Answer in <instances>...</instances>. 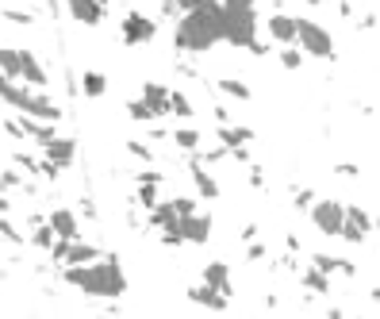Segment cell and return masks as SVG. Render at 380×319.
<instances>
[{"label": "cell", "mask_w": 380, "mask_h": 319, "mask_svg": "<svg viewBox=\"0 0 380 319\" xmlns=\"http://www.w3.org/2000/svg\"><path fill=\"white\" fill-rule=\"evenodd\" d=\"M223 39V4L207 0V4L185 12V20L177 27V46L180 50H212Z\"/></svg>", "instance_id": "cell-1"}, {"label": "cell", "mask_w": 380, "mask_h": 319, "mask_svg": "<svg viewBox=\"0 0 380 319\" xmlns=\"http://www.w3.org/2000/svg\"><path fill=\"white\" fill-rule=\"evenodd\" d=\"M70 285H77L81 293L89 296H104V300H116L127 293V277H123V269L116 266V258L108 261H89V266H70V274H65Z\"/></svg>", "instance_id": "cell-2"}, {"label": "cell", "mask_w": 380, "mask_h": 319, "mask_svg": "<svg viewBox=\"0 0 380 319\" xmlns=\"http://www.w3.org/2000/svg\"><path fill=\"white\" fill-rule=\"evenodd\" d=\"M223 39L231 46H258V12L246 4H223Z\"/></svg>", "instance_id": "cell-3"}, {"label": "cell", "mask_w": 380, "mask_h": 319, "mask_svg": "<svg viewBox=\"0 0 380 319\" xmlns=\"http://www.w3.org/2000/svg\"><path fill=\"white\" fill-rule=\"evenodd\" d=\"M0 100H8V104H16V108H23L27 116H39V119H58L62 112L58 104H50V100L43 97V92H27V89H16L8 77H0Z\"/></svg>", "instance_id": "cell-4"}, {"label": "cell", "mask_w": 380, "mask_h": 319, "mask_svg": "<svg viewBox=\"0 0 380 319\" xmlns=\"http://www.w3.org/2000/svg\"><path fill=\"white\" fill-rule=\"evenodd\" d=\"M296 39L303 43V50L319 54V58H330V54H335V43H330L327 27L311 23V20H296Z\"/></svg>", "instance_id": "cell-5"}, {"label": "cell", "mask_w": 380, "mask_h": 319, "mask_svg": "<svg viewBox=\"0 0 380 319\" xmlns=\"http://www.w3.org/2000/svg\"><path fill=\"white\" fill-rule=\"evenodd\" d=\"M54 258L65 261V266H89V261H97V247H89V242H77V239H62L58 247H54Z\"/></svg>", "instance_id": "cell-6"}, {"label": "cell", "mask_w": 380, "mask_h": 319, "mask_svg": "<svg viewBox=\"0 0 380 319\" xmlns=\"http://www.w3.org/2000/svg\"><path fill=\"white\" fill-rule=\"evenodd\" d=\"M311 220H315V227L319 231H327V234H342V223H346V208L335 200H319L315 208H311Z\"/></svg>", "instance_id": "cell-7"}, {"label": "cell", "mask_w": 380, "mask_h": 319, "mask_svg": "<svg viewBox=\"0 0 380 319\" xmlns=\"http://www.w3.org/2000/svg\"><path fill=\"white\" fill-rule=\"evenodd\" d=\"M177 231H180V242H196V247H200V242H207V234H212V220H207V215H196V212H185Z\"/></svg>", "instance_id": "cell-8"}, {"label": "cell", "mask_w": 380, "mask_h": 319, "mask_svg": "<svg viewBox=\"0 0 380 319\" xmlns=\"http://www.w3.org/2000/svg\"><path fill=\"white\" fill-rule=\"evenodd\" d=\"M154 20H146V16H123V43H150L154 39Z\"/></svg>", "instance_id": "cell-9"}, {"label": "cell", "mask_w": 380, "mask_h": 319, "mask_svg": "<svg viewBox=\"0 0 380 319\" xmlns=\"http://www.w3.org/2000/svg\"><path fill=\"white\" fill-rule=\"evenodd\" d=\"M73 154H77V143H73V139H50V143H46V162H54V166H70Z\"/></svg>", "instance_id": "cell-10"}, {"label": "cell", "mask_w": 380, "mask_h": 319, "mask_svg": "<svg viewBox=\"0 0 380 319\" xmlns=\"http://www.w3.org/2000/svg\"><path fill=\"white\" fill-rule=\"evenodd\" d=\"M188 300H192V304H207V308H215V312H223V308H227V293H219V288H212V285L188 288Z\"/></svg>", "instance_id": "cell-11"}, {"label": "cell", "mask_w": 380, "mask_h": 319, "mask_svg": "<svg viewBox=\"0 0 380 319\" xmlns=\"http://www.w3.org/2000/svg\"><path fill=\"white\" fill-rule=\"evenodd\" d=\"M70 12H73V20H81L89 27L104 20V8L97 4V0H70Z\"/></svg>", "instance_id": "cell-12"}, {"label": "cell", "mask_w": 380, "mask_h": 319, "mask_svg": "<svg viewBox=\"0 0 380 319\" xmlns=\"http://www.w3.org/2000/svg\"><path fill=\"white\" fill-rule=\"evenodd\" d=\"M20 77H27L31 85H39V89H46V70L35 62L31 50H20Z\"/></svg>", "instance_id": "cell-13"}, {"label": "cell", "mask_w": 380, "mask_h": 319, "mask_svg": "<svg viewBox=\"0 0 380 319\" xmlns=\"http://www.w3.org/2000/svg\"><path fill=\"white\" fill-rule=\"evenodd\" d=\"M269 35H273V39H277V43H292V39H296V20H292V16H273V20H269Z\"/></svg>", "instance_id": "cell-14"}, {"label": "cell", "mask_w": 380, "mask_h": 319, "mask_svg": "<svg viewBox=\"0 0 380 319\" xmlns=\"http://www.w3.org/2000/svg\"><path fill=\"white\" fill-rule=\"evenodd\" d=\"M142 100H146V104L154 108V116H165V112H169V89L154 85V81H150V85L142 89Z\"/></svg>", "instance_id": "cell-15"}, {"label": "cell", "mask_w": 380, "mask_h": 319, "mask_svg": "<svg viewBox=\"0 0 380 319\" xmlns=\"http://www.w3.org/2000/svg\"><path fill=\"white\" fill-rule=\"evenodd\" d=\"M231 269L223 266V261H212V266L204 269V285H212V288H219V293H231Z\"/></svg>", "instance_id": "cell-16"}, {"label": "cell", "mask_w": 380, "mask_h": 319, "mask_svg": "<svg viewBox=\"0 0 380 319\" xmlns=\"http://www.w3.org/2000/svg\"><path fill=\"white\" fill-rule=\"evenodd\" d=\"M50 227L58 231V239H77V220H73V212H54Z\"/></svg>", "instance_id": "cell-17"}, {"label": "cell", "mask_w": 380, "mask_h": 319, "mask_svg": "<svg viewBox=\"0 0 380 319\" xmlns=\"http://www.w3.org/2000/svg\"><path fill=\"white\" fill-rule=\"evenodd\" d=\"M219 135H223V143L231 146V150H239V146L250 143L254 131H250V127H219Z\"/></svg>", "instance_id": "cell-18"}, {"label": "cell", "mask_w": 380, "mask_h": 319, "mask_svg": "<svg viewBox=\"0 0 380 319\" xmlns=\"http://www.w3.org/2000/svg\"><path fill=\"white\" fill-rule=\"evenodd\" d=\"M192 177H196V189H200V196H207V200H212V196H219V185H215L212 177L200 170V166H192Z\"/></svg>", "instance_id": "cell-19"}, {"label": "cell", "mask_w": 380, "mask_h": 319, "mask_svg": "<svg viewBox=\"0 0 380 319\" xmlns=\"http://www.w3.org/2000/svg\"><path fill=\"white\" fill-rule=\"evenodd\" d=\"M104 89H108L104 73H85V97H104Z\"/></svg>", "instance_id": "cell-20"}, {"label": "cell", "mask_w": 380, "mask_h": 319, "mask_svg": "<svg viewBox=\"0 0 380 319\" xmlns=\"http://www.w3.org/2000/svg\"><path fill=\"white\" fill-rule=\"evenodd\" d=\"M219 92H227V97H234V100H250V89H246L242 81H231V77L219 81Z\"/></svg>", "instance_id": "cell-21"}, {"label": "cell", "mask_w": 380, "mask_h": 319, "mask_svg": "<svg viewBox=\"0 0 380 319\" xmlns=\"http://www.w3.org/2000/svg\"><path fill=\"white\" fill-rule=\"evenodd\" d=\"M303 285L315 288V293H327V269L311 266V269H308V277H303Z\"/></svg>", "instance_id": "cell-22"}, {"label": "cell", "mask_w": 380, "mask_h": 319, "mask_svg": "<svg viewBox=\"0 0 380 319\" xmlns=\"http://www.w3.org/2000/svg\"><path fill=\"white\" fill-rule=\"evenodd\" d=\"M0 70H4L8 77H16V73H20V50H0Z\"/></svg>", "instance_id": "cell-23"}, {"label": "cell", "mask_w": 380, "mask_h": 319, "mask_svg": "<svg viewBox=\"0 0 380 319\" xmlns=\"http://www.w3.org/2000/svg\"><path fill=\"white\" fill-rule=\"evenodd\" d=\"M23 135H31V139H39V143L46 146L54 139V127H46V124H23Z\"/></svg>", "instance_id": "cell-24"}, {"label": "cell", "mask_w": 380, "mask_h": 319, "mask_svg": "<svg viewBox=\"0 0 380 319\" xmlns=\"http://www.w3.org/2000/svg\"><path fill=\"white\" fill-rule=\"evenodd\" d=\"M139 204H142V208H154V204H158V181H142Z\"/></svg>", "instance_id": "cell-25"}, {"label": "cell", "mask_w": 380, "mask_h": 319, "mask_svg": "<svg viewBox=\"0 0 380 319\" xmlns=\"http://www.w3.org/2000/svg\"><path fill=\"white\" fill-rule=\"evenodd\" d=\"M346 223H354V227L369 231V227H373V215H369V212H361V208H346Z\"/></svg>", "instance_id": "cell-26"}, {"label": "cell", "mask_w": 380, "mask_h": 319, "mask_svg": "<svg viewBox=\"0 0 380 319\" xmlns=\"http://www.w3.org/2000/svg\"><path fill=\"white\" fill-rule=\"evenodd\" d=\"M169 112H177V116H192V104H188L185 97H180V92H169Z\"/></svg>", "instance_id": "cell-27"}, {"label": "cell", "mask_w": 380, "mask_h": 319, "mask_svg": "<svg viewBox=\"0 0 380 319\" xmlns=\"http://www.w3.org/2000/svg\"><path fill=\"white\" fill-rule=\"evenodd\" d=\"M196 143H200V135H196V131H192V127L177 131V146H185V150H196Z\"/></svg>", "instance_id": "cell-28"}, {"label": "cell", "mask_w": 380, "mask_h": 319, "mask_svg": "<svg viewBox=\"0 0 380 319\" xmlns=\"http://www.w3.org/2000/svg\"><path fill=\"white\" fill-rule=\"evenodd\" d=\"M319 269H346V274H354V266L349 261H338V258H315Z\"/></svg>", "instance_id": "cell-29"}, {"label": "cell", "mask_w": 380, "mask_h": 319, "mask_svg": "<svg viewBox=\"0 0 380 319\" xmlns=\"http://www.w3.org/2000/svg\"><path fill=\"white\" fill-rule=\"evenodd\" d=\"M131 116L135 119H154V108H150L146 100H135V104H131Z\"/></svg>", "instance_id": "cell-30"}, {"label": "cell", "mask_w": 380, "mask_h": 319, "mask_svg": "<svg viewBox=\"0 0 380 319\" xmlns=\"http://www.w3.org/2000/svg\"><path fill=\"white\" fill-rule=\"evenodd\" d=\"M54 239H58V231H54V227H39V231H35V242H39V247H54Z\"/></svg>", "instance_id": "cell-31"}, {"label": "cell", "mask_w": 380, "mask_h": 319, "mask_svg": "<svg viewBox=\"0 0 380 319\" xmlns=\"http://www.w3.org/2000/svg\"><path fill=\"white\" fill-rule=\"evenodd\" d=\"M342 234H346L349 242H361V239H365V231H361V227H354V223H342Z\"/></svg>", "instance_id": "cell-32"}, {"label": "cell", "mask_w": 380, "mask_h": 319, "mask_svg": "<svg viewBox=\"0 0 380 319\" xmlns=\"http://www.w3.org/2000/svg\"><path fill=\"white\" fill-rule=\"evenodd\" d=\"M281 62L288 65V70H296V65H300V54H296V50H284V54H281Z\"/></svg>", "instance_id": "cell-33"}, {"label": "cell", "mask_w": 380, "mask_h": 319, "mask_svg": "<svg viewBox=\"0 0 380 319\" xmlns=\"http://www.w3.org/2000/svg\"><path fill=\"white\" fill-rule=\"evenodd\" d=\"M0 234H4V239H12V242H20V231H16L12 223H0Z\"/></svg>", "instance_id": "cell-34"}, {"label": "cell", "mask_w": 380, "mask_h": 319, "mask_svg": "<svg viewBox=\"0 0 380 319\" xmlns=\"http://www.w3.org/2000/svg\"><path fill=\"white\" fill-rule=\"evenodd\" d=\"M127 150H131V154H135V158H150V154H146V146H142V143H131Z\"/></svg>", "instance_id": "cell-35"}, {"label": "cell", "mask_w": 380, "mask_h": 319, "mask_svg": "<svg viewBox=\"0 0 380 319\" xmlns=\"http://www.w3.org/2000/svg\"><path fill=\"white\" fill-rule=\"evenodd\" d=\"M173 204H177V212H180V215H185V212H196V208H192V200H173Z\"/></svg>", "instance_id": "cell-36"}, {"label": "cell", "mask_w": 380, "mask_h": 319, "mask_svg": "<svg viewBox=\"0 0 380 319\" xmlns=\"http://www.w3.org/2000/svg\"><path fill=\"white\" fill-rule=\"evenodd\" d=\"M227 4H246V8H254L258 0H227Z\"/></svg>", "instance_id": "cell-37"}, {"label": "cell", "mask_w": 380, "mask_h": 319, "mask_svg": "<svg viewBox=\"0 0 380 319\" xmlns=\"http://www.w3.org/2000/svg\"><path fill=\"white\" fill-rule=\"evenodd\" d=\"M0 212H8V200H0Z\"/></svg>", "instance_id": "cell-38"}, {"label": "cell", "mask_w": 380, "mask_h": 319, "mask_svg": "<svg viewBox=\"0 0 380 319\" xmlns=\"http://www.w3.org/2000/svg\"><path fill=\"white\" fill-rule=\"evenodd\" d=\"M0 189H4V173H0Z\"/></svg>", "instance_id": "cell-39"}, {"label": "cell", "mask_w": 380, "mask_h": 319, "mask_svg": "<svg viewBox=\"0 0 380 319\" xmlns=\"http://www.w3.org/2000/svg\"><path fill=\"white\" fill-rule=\"evenodd\" d=\"M97 4H100V8H104V4H108V0H97Z\"/></svg>", "instance_id": "cell-40"}, {"label": "cell", "mask_w": 380, "mask_h": 319, "mask_svg": "<svg viewBox=\"0 0 380 319\" xmlns=\"http://www.w3.org/2000/svg\"><path fill=\"white\" fill-rule=\"evenodd\" d=\"M308 4H315V0H308Z\"/></svg>", "instance_id": "cell-41"}]
</instances>
